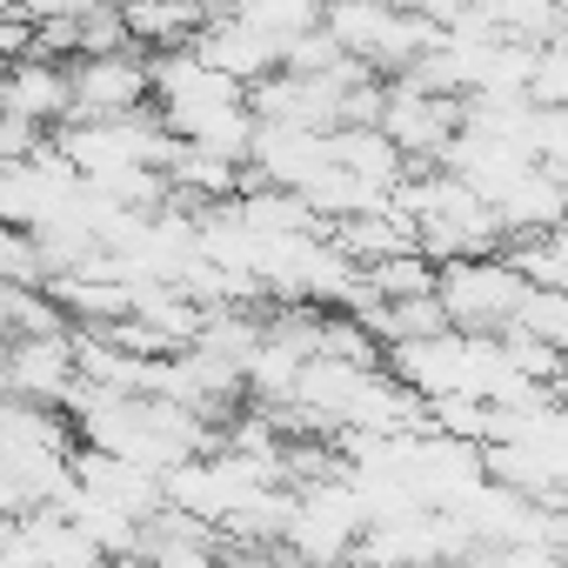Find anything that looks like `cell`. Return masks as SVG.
<instances>
[{
    "label": "cell",
    "mask_w": 568,
    "mask_h": 568,
    "mask_svg": "<svg viewBox=\"0 0 568 568\" xmlns=\"http://www.w3.org/2000/svg\"><path fill=\"white\" fill-rule=\"evenodd\" d=\"M14 528H21V541H28L48 568H114V561L94 548V535H88L74 515H61V508H28Z\"/></svg>",
    "instance_id": "cell-10"
},
{
    "label": "cell",
    "mask_w": 568,
    "mask_h": 568,
    "mask_svg": "<svg viewBox=\"0 0 568 568\" xmlns=\"http://www.w3.org/2000/svg\"><path fill=\"white\" fill-rule=\"evenodd\" d=\"M81 382V348L74 335H8L0 342V395L61 408Z\"/></svg>",
    "instance_id": "cell-5"
},
{
    "label": "cell",
    "mask_w": 568,
    "mask_h": 568,
    "mask_svg": "<svg viewBox=\"0 0 568 568\" xmlns=\"http://www.w3.org/2000/svg\"><path fill=\"white\" fill-rule=\"evenodd\" d=\"M362 288H368V302H415V295H435V261H428L422 247L388 254V261H368V267H362Z\"/></svg>",
    "instance_id": "cell-11"
},
{
    "label": "cell",
    "mask_w": 568,
    "mask_h": 568,
    "mask_svg": "<svg viewBox=\"0 0 568 568\" xmlns=\"http://www.w3.org/2000/svg\"><path fill=\"white\" fill-rule=\"evenodd\" d=\"M194 54H201L214 74L241 81V88H254V81L281 74V41H267V34H261V28H247L241 14H207V21H201V34H194Z\"/></svg>",
    "instance_id": "cell-8"
},
{
    "label": "cell",
    "mask_w": 568,
    "mask_h": 568,
    "mask_svg": "<svg viewBox=\"0 0 568 568\" xmlns=\"http://www.w3.org/2000/svg\"><path fill=\"white\" fill-rule=\"evenodd\" d=\"M81 174L54 154V141L14 168H0V227H21V234H41L54 221H68L81 207Z\"/></svg>",
    "instance_id": "cell-3"
},
{
    "label": "cell",
    "mask_w": 568,
    "mask_h": 568,
    "mask_svg": "<svg viewBox=\"0 0 568 568\" xmlns=\"http://www.w3.org/2000/svg\"><path fill=\"white\" fill-rule=\"evenodd\" d=\"M74 481H81L94 501H108V508H121V515H134V521H148V528H154V515H168L161 475H148V468H134V462H114V455H101V448H74Z\"/></svg>",
    "instance_id": "cell-9"
},
{
    "label": "cell",
    "mask_w": 568,
    "mask_h": 568,
    "mask_svg": "<svg viewBox=\"0 0 568 568\" xmlns=\"http://www.w3.org/2000/svg\"><path fill=\"white\" fill-rule=\"evenodd\" d=\"M362 535H368V501L342 468V475H315L295 488V515L281 528V555L295 568H355Z\"/></svg>",
    "instance_id": "cell-1"
},
{
    "label": "cell",
    "mask_w": 568,
    "mask_h": 568,
    "mask_svg": "<svg viewBox=\"0 0 568 568\" xmlns=\"http://www.w3.org/2000/svg\"><path fill=\"white\" fill-rule=\"evenodd\" d=\"M114 568H154V561H148V555H128V561H114Z\"/></svg>",
    "instance_id": "cell-20"
},
{
    "label": "cell",
    "mask_w": 568,
    "mask_h": 568,
    "mask_svg": "<svg viewBox=\"0 0 568 568\" xmlns=\"http://www.w3.org/2000/svg\"><path fill=\"white\" fill-rule=\"evenodd\" d=\"M8 335H14V288L0 281V342H8Z\"/></svg>",
    "instance_id": "cell-19"
},
{
    "label": "cell",
    "mask_w": 568,
    "mask_h": 568,
    "mask_svg": "<svg viewBox=\"0 0 568 568\" xmlns=\"http://www.w3.org/2000/svg\"><path fill=\"white\" fill-rule=\"evenodd\" d=\"M234 14L247 28H261L267 41H281V54H288V41L315 34L322 14H328V0H234Z\"/></svg>",
    "instance_id": "cell-12"
},
{
    "label": "cell",
    "mask_w": 568,
    "mask_h": 568,
    "mask_svg": "<svg viewBox=\"0 0 568 568\" xmlns=\"http://www.w3.org/2000/svg\"><path fill=\"white\" fill-rule=\"evenodd\" d=\"M8 8H14V21L41 28V21H81L94 0H8Z\"/></svg>",
    "instance_id": "cell-16"
},
{
    "label": "cell",
    "mask_w": 568,
    "mask_h": 568,
    "mask_svg": "<svg viewBox=\"0 0 568 568\" xmlns=\"http://www.w3.org/2000/svg\"><path fill=\"white\" fill-rule=\"evenodd\" d=\"M528 101H535V108H568V34H555V41H541V48H535Z\"/></svg>",
    "instance_id": "cell-14"
},
{
    "label": "cell",
    "mask_w": 568,
    "mask_h": 568,
    "mask_svg": "<svg viewBox=\"0 0 568 568\" xmlns=\"http://www.w3.org/2000/svg\"><path fill=\"white\" fill-rule=\"evenodd\" d=\"M0 114H21L41 134H54L61 121H74V68L28 48L8 74H0Z\"/></svg>",
    "instance_id": "cell-7"
},
{
    "label": "cell",
    "mask_w": 568,
    "mask_h": 568,
    "mask_svg": "<svg viewBox=\"0 0 568 568\" xmlns=\"http://www.w3.org/2000/svg\"><path fill=\"white\" fill-rule=\"evenodd\" d=\"M154 108V61L141 48L74 61V121H114Z\"/></svg>",
    "instance_id": "cell-6"
},
{
    "label": "cell",
    "mask_w": 568,
    "mask_h": 568,
    "mask_svg": "<svg viewBox=\"0 0 568 568\" xmlns=\"http://www.w3.org/2000/svg\"><path fill=\"white\" fill-rule=\"evenodd\" d=\"M375 128L415 161V168H435L448 154V141L462 134V101L448 94H422L415 81H382V114Z\"/></svg>",
    "instance_id": "cell-4"
},
{
    "label": "cell",
    "mask_w": 568,
    "mask_h": 568,
    "mask_svg": "<svg viewBox=\"0 0 568 568\" xmlns=\"http://www.w3.org/2000/svg\"><path fill=\"white\" fill-rule=\"evenodd\" d=\"M41 148H48V134H41L34 121L0 114V168H14V161H28V154H41Z\"/></svg>",
    "instance_id": "cell-15"
},
{
    "label": "cell",
    "mask_w": 568,
    "mask_h": 568,
    "mask_svg": "<svg viewBox=\"0 0 568 568\" xmlns=\"http://www.w3.org/2000/svg\"><path fill=\"white\" fill-rule=\"evenodd\" d=\"M0 568H48V561H41V555H34V548L21 541V528H14L8 541H0Z\"/></svg>",
    "instance_id": "cell-18"
},
{
    "label": "cell",
    "mask_w": 568,
    "mask_h": 568,
    "mask_svg": "<svg viewBox=\"0 0 568 568\" xmlns=\"http://www.w3.org/2000/svg\"><path fill=\"white\" fill-rule=\"evenodd\" d=\"M28 48H34V28H28V21H14V14H0V74H8Z\"/></svg>",
    "instance_id": "cell-17"
},
{
    "label": "cell",
    "mask_w": 568,
    "mask_h": 568,
    "mask_svg": "<svg viewBox=\"0 0 568 568\" xmlns=\"http://www.w3.org/2000/svg\"><path fill=\"white\" fill-rule=\"evenodd\" d=\"M515 328H521V335H535V342H548V348L568 362V288H535Z\"/></svg>",
    "instance_id": "cell-13"
},
{
    "label": "cell",
    "mask_w": 568,
    "mask_h": 568,
    "mask_svg": "<svg viewBox=\"0 0 568 568\" xmlns=\"http://www.w3.org/2000/svg\"><path fill=\"white\" fill-rule=\"evenodd\" d=\"M528 274L508 254H462V261H435V302L448 315V328L468 335H508L528 308Z\"/></svg>",
    "instance_id": "cell-2"
}]
</instances>
